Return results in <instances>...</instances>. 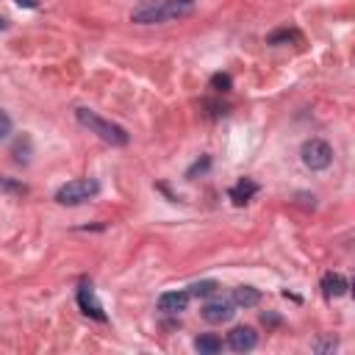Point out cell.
I'll return each mask as SVG.
<instances>
[{
	"mask_svg": "<svg viewBox=\"0 0 355 355\" xmlns=\"http://www.w3.org/2000/svg\"><path fill=\"white\" fill-rule=\"evenodd\" d=\"M330 161H333V150H330L327 141H322V139H308V141L302 144V164H305L308 169H327Z\"/></svg>",
	"mask_w": 355,
	"mask_h": 355,
	"instance_id": "277c9868",
	"label": "cell"
},
{
	"mask_svg": "<svg viewBox=\"0 0 355 355\" xmlns=\"http://www.w3.org/2000/svg\"><path fill=\"white\" fill-rule=\"evenodd\" d=\"M6 25H8V22H6V19H3V17H0V31H3V28H6Z\"/></svg>",
	"mask_w": 355,
	"mask_h": 355,
	"instance_id": "d6986e66",
	"label": "cell"
},
{
	"mask_svg": "<svg viewBox=\"0 0 355 355\" xmlns=\"http://www.w3.org/2000/svg\"><path fill=\"white\" fill-rule=\"evenodd\" d=\"M97 191H100V183H97L94 178H75V180L64 183V186L55 191V200H58L61 205H78V202L92 200Z\"/></svg>",
	"mask_w": 355,
	"mask_h": 355,
	"instance_id": "3957f363",
	"label": "cell"
},
{
	"mask_svg": "<svg viewBox=\"0 0 355 355\" xmlns=\"http://www.w3.org/2000/svg\"><path fill=\"white\" fill-rule=\"evenodd\" d=\"M189 305V291H164L158 297V311L164 313H180Z\"/></svg>",
	"mask_w": 355,
	"mask_h": 355,
	"instance_id": "ba28073f",
	"label": "cell"
},
{
	"mask_svg": "<svg viewBox=\"0 0 355 355\" xmlns=\"http://www.w3.org/2000/svg\"><path fill=\"white\" fill-rule=\"evenodd\" d=\"M78 305H80V311H83L86 316H92V319H97V322H105V311H103V305L97 302L92 286H80V288H78Z\"/></svg>",
	"mask_w": 355,
	"mask_h": 355,
	"instance_id": "52a82bcc",
	"label": "cell"
},
{
	"mask_svg": "<svg viewBox=\"0 0 355 355\" xmlns=\"http://www.w3.org/2000/svg\"><path fill=\"white\" fill-rule=\"evenodd\" d=\"M180 3H194V0H180Z\"/></svg>",
	"mask_w": 355,
	"mask_h": 355,
	"instance_id": "ffe728a7",
	"label": "cell"
},
{
	"mask_svg": "<svg viewBox=\"0 0 355 355\" xmlns=\"http://www.w3.org/2000/svg\"><path fill=\"white\" fill-rule=\"evenodd\" d=\"M189 11V3L180 0H147L139 8H133L130 19L139 25H153V22H166L172 17H180Z\"/></svg>",
	"mask_w": 355,
	"mask_h": 355,
	"instance_id": "6da1fadb",
	"label": "cell"
},
{
	"mask_svg": "<svg viewBox=\"0 0 355 355\" xmlns=\"http://www.w3.org/2000/svg\"><path fill=\"white\" fill-rule=\"evenodd\" d=\"M258 194V183L255 180H250V178H244V180H239L233 189H230V200L236 202V205H244L250 197H255Z\"/></svg>",
	"mask_w": 355,
	"mask_h": 355,
	"instance_id": "30bf717a",
	"label": "cell"
},
{
	"mask_svg": "<svg viewBox=\"0 0 355 355\" xmlns=\"http://www.w3.org/2000/svg\"><path fill=\"white\" fill-rule=\"evenodd\" d=\"M8 133H11V116L0 108V141H3V139H8Z\"/></svg>",
	"mask_w": 355,
	"mask_h": 355,
	"instance_id": "2e32d148",
	"label": "cell"
},
{
	"mask_svg": "<svg viewBox=\"0 0 355 355\" xmlns=\"http://www.w3.org/2000/svg\"><path fill=\"white\" fill-rule=\"evenodd\" d=\"M258 302H261V291L258 288H252V286L233 288V305H239V308H255Z\"/></svg>",
	"mask_w": 355,
	"mask_h": 355,
	"instance_id": "8fae6325",
	"label": "cell"
},
{
	"mask_svg": "<svg viewBox=\"0 0 355 355\" xmlns=\"http://www.w3.org/2000/svg\"><path fill=\"white\" fill-rule=\"evenodd\" d=\"M200 313H202L205 322H211V324H222V322H227L236 311H233V300H222V297H219V300L205 302Z\"/></svg>",
	"mask_w": 355,
	"mask_h": 355,
	"instance_id": "5b68a950",
	"label": "cell"
},
{
	"mask_svg": "<svg viewBox=\"0 0 355 355\" xmlns=\"http://www.w3.org/2000/svg\"><path fill=\"white\" fill-rule=\"evenodd\" d=\"M75 116H78V122H80L83 128H89L92 133H97L103 141L116 144V147L128 144V133H125V128H119V125H114V122H108V119L97 116L94 111H89V108H78V111H75Z\"/></svg>",
	"mask_w": 355,
	"mask_h": 355,
	"instance_id": "7a4b0ae2",
	"label": "cell"
},
{
	"mask_svg": "<svg viewBox=\"0 0 355 355\" xmlns=\"http://www.w3.org/2000/svg\"><path fill=\"white\" fill-rule=\"evenodd\" d=\"M216 291V283L214 280H200L194 286H189V297H211Z\"/></svg>",
	"mask_w": 355,
	"mask_h": 355,
	"instance_id": "4fadbf2b",
	"label": "cell"
},
{
	"mask_svg": "<svg viewBox=\"0 0 355 355\" xmlns=\"http://www.w3.org/2000/svg\"><path fill=\"white\" fill-rule=\"evenodd\" d=\"M194 349L202 352V355H214V352L222 349V341H219L214 333H205V336H197V338H194Z\"/></svg>",
	"mask_w": 355,
	"mask_h": 355,
	"instance_id": "7c38bea8",
	"label": "cell"
},
{
	"mask_svg": "<svg viewBox=\"0 0 355 355\" xmlns=\"http://www.w3.org/2000/svg\"><path fill=\"white\" fill-rule=\"evenodd\" d=\"M14 3H19V6H25V8H36V6H39V0H14Z\"/></svg>",
	"mask_w": 355,
	"mask_h": 355,
	"instance_id": "ac0fdd59",
	"label": "cell"
},
{
	"mask_svg": "<svg viewBox=\"0 0 355 355\" xmlns=\"http://www.w3.org/2000/svg\"><path fill=\"white\" fill-rule=\"evenodd\" d=\"M291 39H300V33H294V31H277V33L269 36V44H280V42H291Z\"/></svg>",
	"mask_w": 355,
	"mask_h": 355,
	"instance_id": "9a60e30c",
	"label": "cell"
},
{
	"mask_svg": "<svg viewBox=\"0 0 355 355\" xmlns=\"http://www.w3.org/2000/svg\"><path fill=\"white\" fill-rule=\"evenodd\" d=\"M313 349H316V352H327V349H336V338H322V341H316V344H313Z\"/></svg>",
	"mask_w": 355,
	"mask_h": 355,
	"instance_id": "e0dca14e",
	"label": "cell"
},
{
	"mask_svg": "<svg viewBox=\"0 0 355 355\" xmlns=\"http://www.w3.org/2000/svg\"><path fill=\"white\" fill-rule=\"evenodd\" d=\"M255 344H258V336L247 324H239L227 333V347L236 349V352H250V349H255Z\"/></svg>",
	"mask_w": 355,
	"mask_h": 355,
	"instance_id": "8992f818",
	"label": "cell"
},
{
	"mask_svg": "<svg viewBox=\"0 0 355 355\" xmlns=\"http://www.w3.org/2000/svg\"><path fill=\"white\" fill-rule=\"evenodd\" d=\"M347 280H344V275H338V272H327L324 277H322V294L327 297V300H336V297H341V294H347Z\"/></svg>",
	"mask_w": 355,
	"mask_h": 355,
	"instance_id": "9c48e42d",
	"label": "cell"
},
{
	"mask_svg": "<svg viewBox=\"0 0 355 355\" xmlns=\"http://www.w3.org/2000/svg\"><path fill=\"white\" fill-rule=\"evenodd\" d=\"M230 86H233V80H230L227 72H216V75H211V89H214V92H230Z\"/></svg>",
	"mask_w": 355,
	"mask_h": 355,
	"instance_id": "5bb4252c",
	"label": "cell"
}]
</instances>
